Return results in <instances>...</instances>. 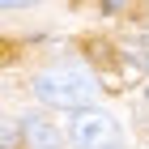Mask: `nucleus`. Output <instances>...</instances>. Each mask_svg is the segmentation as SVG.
Wrapping results in <instances>:
<instances>
[{
    "instance_id": "0eeeda50",
    "label": "nucleus",
    "mask_w": 149,
    "mask_h": 149,
    "mask_svg": "<svg viewBox=\"0 0 149 149\" xmlns=\"http://www.w3.org/2000/svg\"><path fill=\"white\" fill-rule=\"evenodd\" d=\"M4 56H13V47H9V43H0V60H4Z\"/></svg>"
},
{
    "instance_id": "39448f33",
    "label": "nucleus",
    "mask_w": 149,
    "mask_h": 149,
    "mask_svg": "<svg viewBox=\"0 0 149 149\" xmlns=\"http://www.w3.org/2000/svg\"><path fill=\"white\" fill-rule=\"evenodd\" d=\"M102 9H107V13H124L128 0H102Z\"/></svg>"
},
{
    "instance_id": "6e6552de",
    "label": "nucleus",
    "mask_w": 149,
    "mask_h": 149,
    "mask_svg": "<svg viewBox=\"0 0 149 149\" xmlns=\"http://www.w3.org/2000/svg\"><path fill=\"white\" fill-rule=\"evenodd\" d=\"M145 98H149V85H145Z\"/></svg>"
},
{
    "instance_id": "423d86ee",
    "label": "nucleus",
    "mask_w": 149,
    "mask_h": 149,
    "mask_svg": "<svg viewBox=\"0 0 149 149\" xmlns=\"http://www.w3.org/2000/svg\"><path fill=\"white\" fill-rule=\"evenodd\" d=\"M26 4H38V0H0V9H26Z\"/></svg>"
},
{
    "instance_id": "f03ea898",
    "label": "nucleus",
    "mask_w": 149,
    "mask_h": 149,
    "mask_svg": "<svg viewBox=\"0 0 149 149\" xmlns=\"http://www.w3.org/2000/svg\"><path fill=\"white\" fill-rule=\"evenodd\" d=\"M68 136L77 149H124V132L107 111L98 107H81L68 119Z\"/></svg>"
},
{
    "instance_id": "7ed1b4c3",
    "label": "nucleus",
    "mask_w": 149,
    "mask_h": 149,
    "mask_svg": "<svg viewBox=\"0 0 149 149\" xmlns=\"http://www.w3.org/2000/svg\"><path fill=\"white\" fill-rule=\"evenodd\" d=\"M22 132H26V141H30V149H64V136H60L47 119H26Z\"/></svg>"
},
{
    "instance_id": "20e7f679",
    "label": "nucleus",
    "mask_w": 149,
    "mask_h": 149,
    "mask_svg": "<svg viewBox=\"0 0 149 149\" xmlns=\"http://www.w3.org/2000/svg\"><path fill=\"white\" fill-rule=\"evenodd\" d=\"M0 149H17V128H0Z\"/></svg>"
},
{
    "instance_id": "f257e3e1",
    "label": "nucleus",
    "mask_w": 149,
    "mask_h": 149,
    "mask_svg": "<svg viewBox=\"0 0 149 149\" xmlns=\"http://www.w3.org/2000/svg\"><path fill=\"white\" fill-rule=\"evenodd\" d=\"M94 77L81 68H51V72H38L34 77V98L47 107H64V111H81L90 107L94 98Z\"/></svg>"
}]
</instances>
